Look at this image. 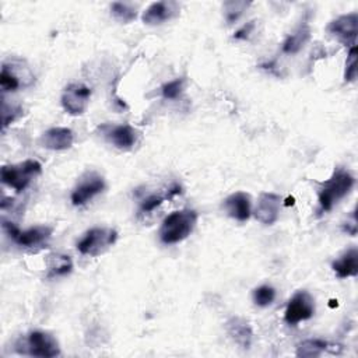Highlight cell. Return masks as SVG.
Wrapping results in <instances>:
<instances>
[{
	"instance_id": "obj_10",
	"label": "cell",
	"mask_w": 358,
	"mask_h": 358,
	"mask_svg": "<svg viewBox=\"0 0 358 358\" xmlns=\"http://www.w3.org/2000/svg\"><path fill=\"white\" fill-rule=\"evenodd\" d=\"M90 98H91V90L85 84L71 83L63 90L60 102L66 113L73 116H80L87 110Z\"/></svg>"
},
{
	"instance_id": "obj_7",
	"label": "cell",
	"mask_w": 358,
	"mask_h": 358,
	"mask_svg": "<svg viewBox=\"0 0 358 358\" xmlns=\"http://www.w3.org/2000/svg\"><path fill=\"white\" fill-rule=\"evenodd\" d=\"M117 238V232L112 228L94 227L88 229L76 243L77 250L85 256H98L108 250Z\"/></svg>"
},
{
	"instance_id": "obj_8",
	"label": "cell",
	"mask_w": 358,
	"mask_h": 358,
	"mask_svg": "<svg viewBox=\"0 0 358 358\" xmlns=\"http://www.w3.org/2000/svg\"><path fill=\"white\" fill-rule=\"evenodd\" d=\"M313 313L315 301L312 295L305 289H299L289 298L285 308L284 320L291 326H296L298 323L310 319Z\"/></svg>"
},
{
	"instance_id": "obj_17",
	"label": "cell",
	"mask_w": 358,
	"mask_h": 358,
	"mask_svg": "<svg viewBox=\"0 0 358 358\" xmlns=\"http://www.w3.org/2000/svg\"><path fill=\"white\" fill-rule=\"evenodd\" d=\"M323 352H330V354H341L343 352V345L337 343H331L327 340L322 338H309L298 344L296 347V355L298 357H317Z\"/></svg>"
},
{
	"instance_id": "obj_3",
	"label": "cell",
	"mask_w": 358,
	"mask_h": 358,
	"mask_svg": "<svg viewBox=\"0 0 358 358\" xmlns=\"http://www.w3.org/2000/svg\"><path fill=\"white\" fill-rule=\"evenodd\" d=\"M15 351L22 355L53 358L60 355L57 340L48 331L32 330L15 343Z\"/></svg>"
},
{
	"instance_id": "obj_12",
	"label": "cell",
	"mask_w": 358,
	"mask_h": 358,
	"mask_svg": "<svg viewBox=\"0 0 358 358\" xmlns=\"http://www.w3.org/2000/svg\"><path fill=\"white\" fill-rule=\"evenodd\" d=\"M179 10H180V6L178 1H172V0L155 1V3H151L144 10L141 20L147 25H159L175 18L179 14Z\"/></svg>"
},
{
	"instance_id": "obj_15",
	"label": "cell",
	"mask_w": 358,
	"mask_h": 358,
	"mask_svg": "<svg viewBox=\"0 0 358 358\" xmlns=\"http://www.w3.org/2000/svg\"><path fill=\"white\" fill-rule=\"evenodd\" d=\"M74 143V133L69 127H50L39 137V144L52 151L69 150Z\"/></svg>"
},
{
	"instance_id": "obj_23",
	"label": "cell",
	"mask_w": 358,
	"mask_h": 358,
	"mask_svg": "<svg viewBox=\"0 0 358 358\" xmlns=\"http://www.w3.org/2000/svg\"><path fill=\"white\" fill-rule=\"evenodd\" d=\"M253 302L257 305V306H268L273 303V301L275 299V289L268 285V284H263V285H259L257 288L253 289Z\"/></svg>"
},
{
	"instance_id": "obj_11",
	"label": "cell",
	"mask_w": 358,
	"mask_h": 358,
	"mask_svg": "<svg viewBox=\"0 0 358 358\" xmlns=\"http://www.w3.org/2000/svg\"><path fill=\"white\" fill-rule=\"evenodd\" d=\"M327 32L345 46H355L358 34V14H343L327 25Z\"/></svg>"
},
{
	"instance_id": "obj_26",
	"label": "cell",
	"mask_w": 358,
	"mask_h": 358,
	"mask_svg": "<svg viewBox=\"0 0 358 358\" xmlns=\"http://www.w3.org/2000/svg\"><path fill=\"white\" fill-rule=\"evenodd\" d=\"M357 78V46H352L348 52L345 60V70H344V80L351 83Z\"/></svg>"
},
{
	"instance_id": "obj_21",
	"label": "cell",
	"mask_w": 358,
	"mask_h": 358,
	"mask_svg": "<svg viewBox=\"0 0 358 358\" xmlns=\"http://www.w3.org/2000/svg\"><path fill=\"white\" fill-rule=\"evenodd\" d=\"M73 268L70 256L66 255H49L48 256V277H63Z\"/></svg>"
},
{
	"instance_id": "obj_19",
	"label": "cell",
	"mask_w": 358,
	"mask_h": 358,
	"mask_svg": "<svg viewBox=\"0 0 358 358\" xmlns=\"http://www.w3.org/2000/svg\"><path fill=\"white\" fill-rule=\"evenodd\" d=\"M331 268L338 278L355 277L358 274V250L357 248L347 249L338 259L331 263Z\"/></svg>"
},
{
	"instance_id": "obj_24",
	"label": "cell",
	"mask_w": 358,
	"mask_h": 358,
	"mask_svg": "<svg viewBox=\"0 0 358 358\" xmlns=\"http://www.w3.org/2000/svg\"><path fill=\"white\" fill-rule=\"evenodd\" d=\"M183 87H185V78H175L172 81L165 83L161 87L162 98H165V99H176V98H179L182 91H183Z\"/></svg>"
},
{
	"instance_id": "obj_6",
	"label": "cell",
	"mask_w": 358,
	"mask_h": 358,
	"mask_svg": "<svg viewBox=\"0 0 358 358\" xmlns=\"http://www.w3.org/2000/svg\"><path fill=\"white\" fill-rule=\"evenodd\" d=\"M34 81L35 76L24 60L11 59L1 64L0 87L3 92H13L20 88H27L32 85Z\"/></svg>"
},
{
	"instance_id": "obj_16",
	"label": "cell",
	"mask_w": 358,
	"mask_h": 358,
	"mask_svg": "<svg viewBox=\"0 0 358 358\" xmlns=\"http://www.w3.org/2000/svg\"><path fill=\"white\" fill-rule=\"evenodd\" d=\"M222 208L225 210L228 217H231L239 222H245L249 220V217L252 214L250 196L245 192H235L224 200Z\"/></svg>"
},
{
	"instance_id": "obj_5",
	"label": "cell",
	"mask_w": 358,
	"mask_h": 358,
	"mask_svg": "<svg viewBox=\"0 0 358 358\" xmlns=\"http://www.w3.org/2000/svg\"><path fill=\"white\" fill-rule=\"evenodd\" d=\"M42 172V166L35 159H25L24 162L14 165H4L0 169V178L4 185L14 189L15 192H22Z\"/></svg>"
},
{
	"instance_id": "obj_27",
	"label": "cell",
	"mask_w": 358,
	"mask_h": 358,
	"mask_svg": "<svg viewBox=\"0 0 358 358\" xmlns=\"http://www.w3.org/2000/svg\"><path fill=\"white\" fill-rule=\"evenodd\" d=\"M253 25H255L253 21H252V22H248L246 25H243L241 29H238V31L235 32L234 38H235V39H248L250 31L253 29Z\"/></svg>"
},
{
	"instance_id": "obj_2",
	"label": "cell",
	"mask_w": 358,
	"mask_h": 358,
	"mask_svg": "<svg viewBox=\"0 0 358 358\" xmlns=\"http://www.w3.org/2000/svg\"><path fill=\"white\" fill-rule=\"evenodd\" d=\"M197 213L192 208H182L171 213L161 224L158 236L165 245H175L185 241L194 229Z\"/></svg>"
},
{
	"instance_id": "obj_1",
	"label": "cell",
	"mask_w": 358,
	"mask_h": 358,
	"mask_svg": "<svg viewBox=\"0 0 358 358\" xmlns=\"http://www.w3.org/2000/svg\"><path fill=\"white\" fill-rule=\"evenodd\" d=\"M355 179L345 168H336L331 176L317 183V201L322 213L330 211L354 187Z\"/></svg>"
},
{
	"instance_id": "obj_13",
	"label": "cell",
	"mask_w": 358,
	"mask_h": 358,
	"mask_svg": "<svg viewBox=\"0 0 358 358\" xmlns=\"http://www.w3.org/2000/svg\"><path fill=\"white\" fill-rule=\"evenodd\" d=\"M280 207H281V197L271 192H263L259 199L257 204L255 207V218L264 224V225H273L280 215Z\"/></svg>"
},
{
	"instance_id": "obj_4",
	"label": "cell",
	"mask_w": 358,
	"mask_h": 358,
	"mask_svg": "<svg viewBox=\"0 0 358 358\" xmlns=\"http://www.w3.org/2000/svg\"><path fill=\"white\" fill-rule=\"evenodd\" d=\"M3 231L14 243L25 249L46 248L53 232V229L48 225H36L28 229H20L15 224L6 220H3Z\"/></svg>"
},
{
	"instance_id": "obj_20",
	"label": "cell",
	"mask_w": 358,
	"mask_h": 358,
	"mask_svg": "<svg viewBox=\"0 0 358 358\" xmlns=\"http://www.w3.org/2000/svg\"><path fill=\"white\" fill-rule=\"evenodd\" d=\"M309 38H310V27L306 22H303L284 39L282 46H281L282 53H285V55L298 53L305 46V43L309 41Z\"/></svg>"
},
{
	"instance_id": "obj_18",
	"label": "cell",
	"mask_w": 358,
	"mask_h": 358,
	"mask_svg": "<svg viewBox=\"0 0 358 358\" xmlns=\"http://www.w3.org/2000/svg\"><path fill=\"white\" fill-rule=\"evenodd\" d=\"M227 333L228 336L234 340L235 344H238L239 347L248 350L252 344V337H253V331L250 324L242 319V317H231L227 323Z\"/></svg>"
},
{
	"instance_id": "obj_14",
	"label": "cell",
	"mask_w": 358,
	"mask_h": 358,
	"mask_svg": "<svg viewBox=\"0 0 358 358\" xmlns=\"http://www.w3.org/2000/svg\"><path fill=\"white\" fill-rule=\"evenodd\" d=\"M101 130L103 137L119 150H130L137 141V130L130 124H106Z\"/></svg>"
},
{
	"instance_id": "obj_22",
	"label": "cell",
	"mask_w": 358,
	"mask_h": 358,
	"mask_svg": "<svg viewBox=\"0 0 358 358\" xmlns=\"http://www.w3.org/2000/svg\"><path fill=\"white\" fill-rule=\"evenodd\" d=\"M110 13L115 20H117L123 24L131 22L137 15L136 7L133 4L124 3V1H113L110 4Z\"/></svg>"
},
{
	"instance_id": "obj_9",
	"label": "cell",
	"mask_w": 358,
	"mask_h": 358,
	"mask_svg": "<svg viewBox=\"0 0 358 358\" xmlns=\"http://www.w3.org/2000/svg\"><path fill=\"white\" fill-rule=\"evenodd\" d=\"M105 179L94 171L85 172L74 186L71 192V203L73 206H84L96 194L102 193L105 189Z\"/></svg>"
},
{
	"instance_id": "obj_25",
	"label": "cell",
	"mask_w": 358,
	"mask_h": 358,
	"mask_svg": "<svg viewBox=\"0 0 358 358\" xmlns=\"http://www.w3.org/2000/svg\"><path fill=\"white\" fill-rule=\"evenodd\" d=\"M250 3L246 1H227L224 4V11H225V18L228 22L236 21L242 13L249 7Z\"/></svg>"
}]
</instances>
